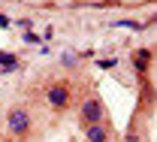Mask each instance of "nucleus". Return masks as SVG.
I'll return each instance as SVG.
<instances>
[{
    "label": "nucleus",
    "mask_w": 157,
    "mask_h": 142,
    "mask_svg": "<svg viewBox=\"0 0 157 142\" xmlns=\"http://www.w3.org/2000/svg\"><path fill=\"white\" fill-rule=\"evenodd\" d=\"M27 124H30V118H27L24 109H12V112H9V130H12V133H24Z\"/></svg>",
    "instance_id": "f257e3e1"
},
{
    "label": "nucleus",
    "mask_w": 157,
    "mask_h": 142,
    "mask_svg": "<svg viewBox=\"0 0 157 142\" xmlns=\"http://www.w3.org/2000/svg\"><path fill=\"white\" fill-rule=\"evenodd\" d=\"M82 115H85V121H100V103L97 100H85V106H82Z\"/></svg>",
    "instance_id": "f03ea898"
},
{
    "label": "nucleus",
    "mask_w": 157,
    "mask_h": 142,
    "mask_svg": "<svg viewBox=\"0 0 157 142\" xmlns=\"http://www.w3.org/2000/svg\"><path fill=\"white\" fill-rule=\"evenodd\" d=\"M67 97H70L67 88H52V91H48V103H52V106H67Z\"/></svg>",
    "instance_id": "7ed1b4c3"
},
{
    "label": "nucleus",
    "mask_w": 157,
    "mask_h": 142,
    "mask_svg": "<svg viewBox=\"0 0 157 142\" xmlns=\"http://www.w3.org/2000/svg\"><path fill=\"white\" fill-rule=\"evenodd\" d=\"M0 67L9 73V70H15L18 67V61H15V55H6V52H0Z\"/></svg>",
    "instance_id": "20e7f679"
},
{
    "label": "nucleus",
    "mask_w": 157,
    "mask_h": 142,
    "mask_svg": "<svg viewBox=\"0 0 157 142\" xmlns=\"http://www.w3.org/2000/svg\"><path fill=\"white\" fill-rule=\"evenodd\" d=\"M88 139H91V142H106V130L97 127V124H94V127H88Z\"/></svg>",
    "instance_id": "39448f33"
},
{
    "label": "nucleus",
    "mask_w": 157,
    "mask_h": 142,
    "mask_svg": "<svg viewBox=\"0 0 157 142\" xmlns=\"http://www.w3.org/2000/svg\"><path fill=\"white\" fill-rule=\"evenodd\" d=\"M115 27H127V30H142V24H139V21H118Z\"/></svg>",
    "instance_id": "423d86ee"
}]
</instances>
